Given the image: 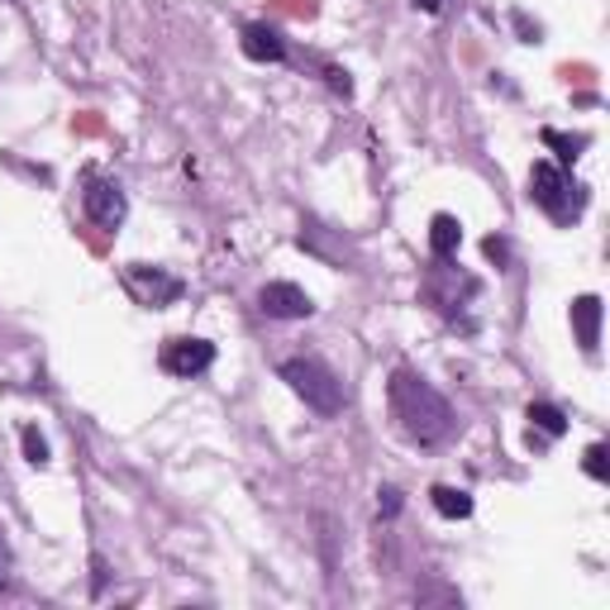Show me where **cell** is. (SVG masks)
<instances>
[{
    "mask_svg": "<svg viewBox=\"0 0 610 610\" xmlns=\"http://www.w3.org/2000/svg\"><path fill=\"white\" fill-rule=\"evenodd\" d=\"M386 400H392V415H396L400 434H406L410 444H420V448L444 444V439L453 434V424H458L453 420V406L420 378V372H406V368L392 372V382H386Z\"/></svg>",
    "mask_w": 610,
    "mask_h": 610,
    "instance_id": "cell-1",
    "label": "cell"
},
{
    "mask_svg": "<svg viewBox=\"0 0 610 610\" xmlns=\"http://www.w3.org/2000/svg\"><path fill=\"white\" fill-rule=\"evenodd\" d=\"M529 201H535L553 225H573V219L582 215V205H587V191L567 177V167L539 158L535 167H529Z\"/></svg>",
    "mask_w": 610,
    "mask_h": 610,
    "instance_id": "cell-2",
    "label": "cell"
},
{
    "mask_svg": "<svg viewBox=\"0 0 610 610\" xmlns=\"http://www.w3.org/2000/svg\"><path fill=\"white\" fill-rule=\"evenodd\" d=\"M277 372H282V382H287L315 415H339L344 410V382H339V372H334L330 362H320V358H287Z\"/></svg>",
    "mask_w": 610,
    "mask_h": 610,
    "instance_id": "cell-3",
    "label": "cell"
},
{
    "mask_svg": "<svg viewBox=\"0 0 610 610\" xmlns=\"http://www.w3.org/2000/svg\"><path fill=\"white\" fill-rule=\"evenodd\" d=\"M477 277H467V272L453 267V258H434V267L424 272V301H430L439 315H448L453 324H458V315L467 306L477 301Z\"/></svg>",
    "mask_w": 610,
    "mask_h": 610,
    "instance_id": "cell-4",
    "label": "cell"
},
{
    "mask_svg": "<svg viewBox=\"0 0 610 610\" xmlns=\"http://www.w3.org/2000/svg\"><path fill=\"white\" fill-rule=\"evenodd\" d=\"M82 211H86V219L96 229H120L124 215H129V196H124V187L115 177L86 172V181H82Z\"/></svg>",
    "mask_w": 610,
    "mask_h": 610,
    "instance_id": "cell-5",
    "label": "cell"
},
{
    "mask_svg": "<svg viewBox=\"0 0 610 610\" xmlns=\"http://www.w3.org/2000/svg\"><path fill=\"white\" fill-rule=\"evenodd\" d=\"M120 282H124V291L134 296L139 306H148V310H163V306H172L181 301V277H172L167 267H153V263H129L120 272Z\"/></svg>",
    "mask_w": 610,
    "mask_h": 610,
    "instance_id": "cell-6",
    "label": "cell"
},
{
    "mask_svg": "<svg viewBox=\"0 0 610 610\" xmlns=\"http://www.w3.org/2000/svg\"><path fill=\"white\" fill-rule=\"evenodd\" d=\"M211 362H215V344H205V339H167L158 354V368L167 378H181V382L211 372Z\"/></svg>",
    "mask_w": 610,
    "mask_h": 610,
    "instance_id": "cell-7",
    "label": "cell"
},
{
    "mask_svg": "<svg viewBox=\"0 0 610 610\" xmlns=\"http://www.w3.org/2000/svg\"><path fill=\"white\" fill-rule=\"evenodd\" d=\"M258 310H263L267 320H310L315 315V301H310L296 282H267V287L258 291Z\"/></svg>",
    "mask_w": 610,
    "mask_h": 610,
    "instance_id": "cell-8",
    "label": "cell"
},
{
    "mask_svg": "<svg viewBox=\"0 0 610 610\" xmlns=\"http://www.w3.org/2000/svg\"><path fill=\"white\" fill-rule=\"evenodd\" d=\"M239 48L253 62H287V38H282V29H272V24H243Z\"/></svg>",
    "mask_w": 610,
    "mask_h": 610,
    "instance_id": "cell-9",
    "label": "cell"
},
{
    "mask_svg": "<svg viewBox=\"0 0 610 610\" xmlns=\"http://www.w3.org/2000/svg\"><path fill=\"white\" fill-rule=\"evenodd\" d=\"M573 330L582 354H596V344H601V301L596 296H577L573 301Z\"/></svg>",
    "mask_w": 610,
    "mask_h": 610,
    "instance_id": "cell-10",
    "label": "cell"
},
{
    "mask_svg": "<svg viewBox=\"0 0 610 610\" xmlns=\"http://www.w3.org/2000/svg\"><path fill=\"white\" fill-rule=\"evenodd\" d=\"M458 243H463V225L453 215H434L430 219V253L434 258H458Z\"/></svg>",
    "mask_w": 610,
    "mask_h": 610,
    "instance_id": "cell-11",
    "label": "cell"
},
{
    "mask_svg": "<svg viewBox=\"0 0 610 610\" xmlns=\"http://www.w3.org/2000/svg\"><path fill=\"white\" fill-rule=\"evenodd\" d=\"M529 434H543V439H563L567 434V415L549 406V400H535L529 406Z\"/></svg>",
    "mask_w": 610,
    "mask_h": 610,
    "instance_id": "cell-12",
    "label": "cell"
},
{
    "mask_svg": "<svg viewBox=\"0 0 610 610\" xmlns=\"http://www.w3.org/2000/svg\"><path fill=\"white\" fill-rule=\"evenodd\" d=\"M430 501L444 521H467V515H473V497H467L463 487H434Z\"/></svg>",
    "mask_w": 610,
    "mask_h": 610,
    "instance_id": "cell-13",
    "label": "cell"
},
{
    "mask_svg": "<svg viewBox=\"0 0 610 610\" xmlns=\"http://www.w3.org/2000/svg\"><path fill=\"white\" fill-rule=\"evenodd\" d=\"M543 144H549V148H558V158H563V163H577V153L587 148V134L567 139V134H558V129H543Z\"/></svg>",
    "mask_w": 610,
    "mask_h": 610,
    "instance_id": "cell-14",
    "label": "cell"
},
{
    "mask_svg": "<svg viewBox=\"0 0 610 610\" xmlns=\"http://www.w3.org/2000/svg\"><path fill=\"white\" fill-rule=\"evenodd\" d=\"M20 444H24V458H29L34 467H48V439L34 430V424H24L20 430Z\"/></svg>",
    "mask_w": 610,
    "mask_h": 610,
    "instance_id": "cell-15",
    "label": "cell"
},
{
    "mask_svg": "<svg viewBox=\"0 0 610 610\" xmlns=\"http://www.w3.org/2000/svg\"><path fill=\"white\" fill-rule=\"evenodd\" d=\"M587 477H596V482H610V467H606V444H591V448H587Z\"/></svg>",
    "mask_w": 610,
    "mask_h": 610,
    "instance_id": "cell-16",
    "label": "cell"
},
{
    "mask_svg": "<svg viewBox=\"0 0 610 610\" xmlns=\"http://www.w3.org/2000/svg\"><path fill=\"white\" fill-rule=\"evenodd\" d=\"M378 497H382V501H378V511L386 515V521H392V515H400V491H396V487H382Z\"/></svg>",
    "mask_w": 610,
    "mask_h": 610,
    "instance_id": "cell-17",
    "label": "cell"
},
{
    "mask_svg": "<svg viewBox=\"0 0 610 610\" xmlns=\"http://www.w3.org/2000/svg\"><path fill=\"white\" fill-rule=\"evenodd\" d=\"M10 563H15V553H10V539L0 529V587H10Z\"/></svg>",
    "mask_w": 610,
    "mask_h": 610,
    "instance_id": "cell-18",
    "label": "cell"
},
{
    "mask_svg": "<svg viewBox=\"0 0 610 610\" xmlns=\"http://www.w3.org/2000/svg\"><path fill=\"white\" fill-rule=\"evenodd\" d=\"M482 249H487L491 263H505V258H511V249H505V239H497V234H491V239L482 243Z\"/></svg>",
    "mask_w": 610,
    "mask_h": 610,
    "instance_id": "cell-19",
    "label": "cell"
},
{
    "mask_svg": "<svg viewBox=\"0 0 610 610\" xmlns=\"http://www.w3.org/2000/svg\"><path fill=\"white\" fill-rule=\"evenodd\" d=\"M415 10H424V15H444V0H410Z\"/></svg>",
    "mask_w": 610,
    "mask_h": 610,
    "instance_id": "cell-20",
    "label": "cell"
}]
</instances>
